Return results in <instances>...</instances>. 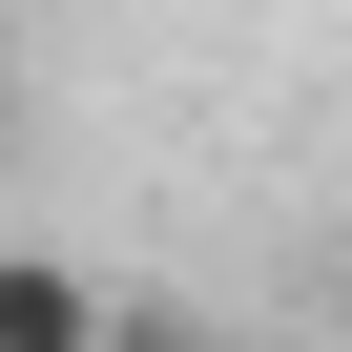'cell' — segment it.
<instances>
[{
    "mask_svg": "<svg viewBox=\"0 0 352 352\" xmlns=\"http://www.w3.org/2000/svg\"><path fill=\"white\" fill-rule=\"evenodd\" d=\"M0 352H104V270L42 249V228H0Z\"/></svg>",
    "mask_w": 352,
    "mask_h": 352,
    "instance_id": "1",
    "label": "cell"
},
{
    "mask_svg": "<svg viewBox=\"0 0 352 352\" xmlns=\"http://www.w3.org/2000/svg\"><path fill=\"white\" fill-rule=\"evenodd\" d=\"M104 352H208V331H187V311H124V290H104Z\"/></svg>",
    "mask_w": 352,
    "mask_h": 352,
    "instance_id": "2",
    "label": "cell"
}]
</instances>
